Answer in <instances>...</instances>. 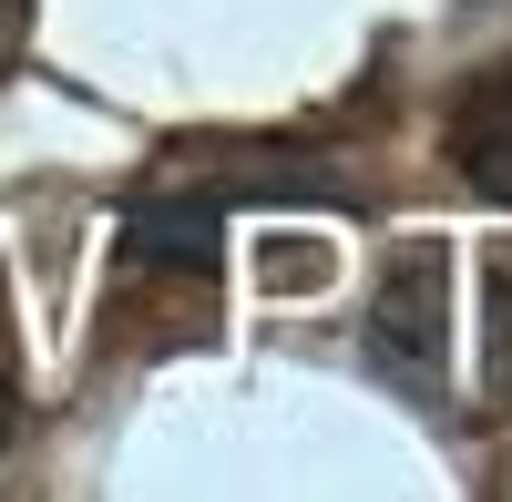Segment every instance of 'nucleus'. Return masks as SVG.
<instances>
[{
    "mask_svg": "<svg viewBox=\"0 0 512 502\" xmlns=\"http://www.w3.org/2000/svg\"><path fill=\"white\" fill-rule=\"evenodd\" d=\"M369 339H379V369H390V380H431L441 369V257H410L379 287Z\"/></svg>",
    "mask_w": 512,
    "mask_h": 502,
    "instance_id": "obj_1",
    "label": "nucleus"
},
{
    "mask_svg": "<svg viewBox=\"0 0 512 502\" xmlns=\"http://www.w3.org/2000/svg\"><path fill=\"white\" fill-rule=\"evenodd\" d=\"M0 431H11V400H0Z\"/></svg>",
    "mask_w": 512,
    "mask_h": 502,
    "instance_id": "obj_3",
    "label": "nucleus"
},
{
    "mask_svg": "<svg viewBox=\"0 0 512 502\" xmlns=\"http://www.w3.org/2000/svg\"><path fill=\"white\" fill-rule=\"evenodd\" d=\"M461 175H472L482 195H502V205H512V72H502V82H482L472 123H461Z\"/></svg>",
    "mask_w": 512,
    "mask_h": 502,
    "instance_id": "obj_2",
    "label": "nucleus"
}]
</instances>
